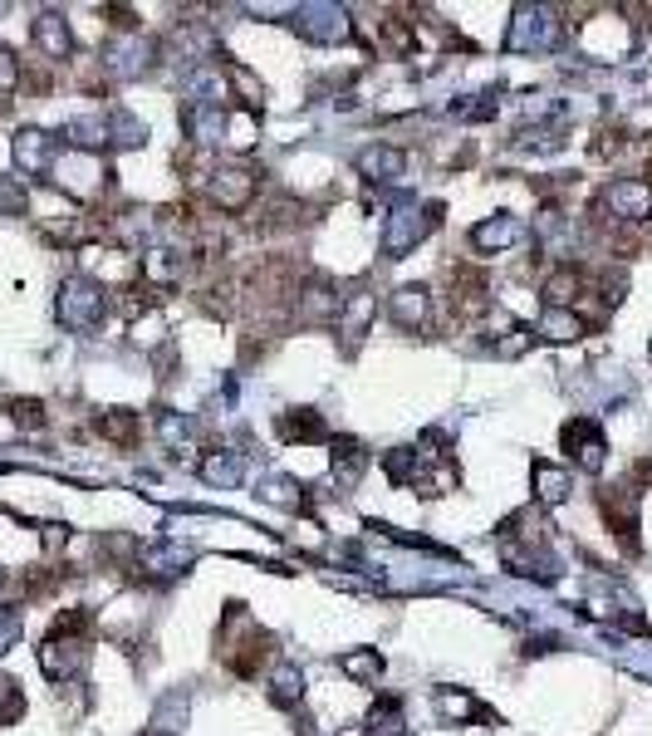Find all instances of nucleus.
Segmentation results:
<instances>
[{"mask_svg": "<svg viewBox=\"0 0 652 736\" xmlns=\"http://www.w3.org/2000/svg\"><path fill=\"white\" fill-rule=\"evenodd\" d=\"M383 653L377 649H349V653H339V673L343 677H353V683H363V687H373L377 677H383Z\"/></svg>", "mask_w": 652, "mask_h": 736, "instance_id": "c85d7f7f", "label": "nucleus"}, {"mask_svg": "<svg viewBox=\"0 0 652 736\" xmlns=\"http://www.w3.org/2000/svg\"><path fill=\"white\" fill-rule=\"evenodd\" d=\"M94 433L118 442V447H133L137 433H143V423H137V413H128V407H103V413L94 417Z\"/></svg>", "mask_w": 652, "mask_h": 736, "instance_id": "bb28decb", "label": "nucleus"}, {"mask_svg": "<svg viewBox=\"0 0 652 736\" xmlns=\"http://www.w3.org/2000/svg\"><path fill=\"white\" fill-rule=\"evenodd\" d=\"M579 294V276H575V266H565V270H555V276L545 280V304L549 310H569V300Z\"/></svg>", "mask_w": 652, "mask_h": 736, "instance_id": "ea45409f", "label": "nucleus"}, {"mask_svg": "<svg viewBox=\"0 0 652 736\" xmlns=\"http://www.w3.org/2000/svg\"><path fill=\"white\" fill-rule=\"evenodd\" d=\"M182 133L192 143L211 147V143H226V108H211V104H182Z\"/></svg>", "mask_w": 652, "mask_h": 736, "instance_id": "f3484780", "label": "nucleus"}, {"mask_svg": "<svg viewBox=\"0 0 652 736\" xmlns=\"http://www.w3.org/2000/svg\"><path fill=\"white\" fill-rule=\"evenodd\" d=\"M10 157H15V167L25 177H44L54 167V138L44 128H20L10 138Z\"/></svg>", "mask_w": 652, "mask_h": 736, "instance_id": "ddd939ff", "label": "nucleus"}, {"mask_svg": "<svg viewBox=\"0 0 652 736\" xmlns=\"http://www.w3.org/2000/svg\"><path fill=\"white\" fill-rule=\"evenodd\" d=\"M226 143H231L236 153L256 147L260 143V113L256 108H226Z\"/></svg>", "mask_w": 652, "mask_h": 736, "instance_id": "473e14b6", "label": "nucleus"}, {"mask_svg": "<svg viewBox=\"0 0 652 736\" xmlns=\"http://www.w3.org/2000/svg\"><path fill=\"white\" fill-rule=\"evenodd\" d=\"M369 736H407V712L397 697H377L373 712H369Z\"/></svg>", "mask_w": 652, "mask_h": 736, "instance_id": "2f4dec72", "label": "nucleus"}, {"mask_svg": "<svg viewBox=\"0 0 652 736\" xmlns=\"http://www.w3.org/2000/svg\"><path fill=\"white\" fill-rule=\"evenodd\" d=\"M387 314H393L397 330L422 334L427 320H432V290L427 286H397L393 294H387Z\"/></svg>", "mask_w": 652, "mask_h": 736, "instance_id": "9b49d317", "label": "nucleus"}, {"mask_svg": "<svg viewBox=\"0 0 652 736\" xmlns=\"http://www.w3.org/2000/svg\"><path fill=\"white\" fill-rule=\"evenodd\" d=\"M30 40L44 60H69V54H74V30H69L64 10H40V15L30 20Z\"/></svg>", "mask_w": 652, "mask_h": 736, "instance_id": "f8f14e48", "label": "nucleus"}, {"mask_svg": "<svg viewBox=\"0 0 652 736\" xmlns=\"http://www.w3.org/2000/svg\"><path fill=\"white\" fill-rule=\"evenodd\" d=\"M6 413H10V423L25 427V433H40L44 427V403L40 398H10Z\"/></svg>", "mask_w": 652, "mask_h": 736, "instance_id": "79ce46f5", "label": "nucleus"}, {"mask_svg": "<svg viewBox=\"0 0 652 736\" xmlns=\"http://www.w3.org/2000/svg\"><path fill=\"white\" fill-rule=\"evenodd\" d=\"M290 25L300 30L309 44H343V40H353V15L343 6H329V0L294 6L290 10Z\"/></svg>", "mask_w": 652, "mask_h": 736, "instance_id": "20e7f679", "label": "nucleus"}, {"mask_svg": "<svg viewBox=\"0 0 652 736\" xmlns=\"http://www.w3.org/2000/svg\"><path fill=\"white\" fill-rule=\"evenodd\" d=\"M54 320H60L69 334H94L99 324L108 320V290H103L94 276H64L60 294H54Z\"/></svg>", "mask_w": 652, "mask_h": 736, "instance_id": "f257e3e1", "label": "nucleus"}, {"mask_svg": "<svg viewBox=\"0 0 652 736\" xmlns=\"http://www.w3.org/2000/svg\"><path fill=\"white\" fill-rule=\"evenodd\" d=\"M201 481L206 486H221V491H236L240 481H246V457L240 452H226V447H216V452H206L201 457Z\"/></svg>", "mask_w": 652, "mask_h": 736, "instance_id": "aec40b11", "label": "nucleus"}, {"mask_svg": "<svg viewBox=\"0 0 652 736\" xmlns=\"http://www.w3.org/2000/svg\"><path fill=\"white\" fill-rule=\"evenodd\" d=\"M530 344H535V330H530V324H510L506 339H496V354H500V359H520Z\"/></svg>", "mask_w": 652, "mask_h": 736, "instance_id": "c03bdc74", "label": "nucleus"}, {"mask_svg": "<svg viewBox=\"0 0 652 736\" xmlns=\"http://www.w3.org/2000/svg\"><path fill=\"white\" fill-rule=\"evenodd\" d=\"M515 241H525V226L515 217H486V221L472 226V246H476V251H486V256L510 251Z\"/></svg>", "mask_w": 652, "mask_h": 736, "instance_id": "6ab92c4d", "label": "nucleus"}, {"mask_svg": "<svg viewBox=\"0 0 652 736\" xmlns=\"http://www.w3.org/2000/svg\"><path fill=\"white\" fill-rule=\"evenodd\" d=\"M377 320V294L373 290H353L349 300L339 304V330L349 339V349L363 344V334H369V324Z\"/></svg>", "mask_w": 652, "mask_h": 736, "instance_id": "dca6fc26", "label": "nucleus"}, {"mask_svg": "<svg viewBox=\"0 0 652 736\" xmlns=\"http://www.w3.org/2000/svg\"><path fill=\"white\" fill-rule=\"evenodd\" d=\"M437 211L442 207H417V201H397L383 221V251L387 260H403L417 241H427V231L437 226Z\"/></svg>", "mask_w": 652, "mask_h": 736, "instance_id": "7ed1b4c3", "label": "nucleus"}, {"mask_svg": "<svg viewBox=\"0 0 652 736\" xmlns=\"http://www.w3.org/2000/svg\"><path fill=\"white\" fill-rule=\"evenodd\" d=\"M565 35V20L549 6H515V20L506 30V54H549Z\"/></svg>", "mask_w": 652, "mask_h": 736, "instance_id": "f03ea898", "label": "nucleus"}, {"mask_svg": "<svg viewBox=\"0 0 652 736\" xmlns=\"http://www.w3.org/2000/svg\"><path fill=\"white\" fill-rule=\"evenodd\" d=\"M256 187H260L256 173H250V167H236V163L211 167V177H206V197L221 211H246L250 201H256Z\"/></svg>", "mask_w": 652, "mask_h": 736, "instance_id": "6e6552de", "label": "nucleus"}, {"mask_svg": "<svg viewBox=\"0 0 652 736\" xmlns=\"http://www.w3.org/2000/svg\"><path fill=\"white\" fill-rule=\"evenodd\" d=\"M559 442H565V457L575 462L579 471H603V462H609V437H603V427L593 423V417H569L565 427H559Z\"/></svg>", "mask_w": 652, "mask_h": 736, "instance_id": "39448f33", "label": "nucleus"}, {"mask_svg": "<svg viewBox=\"0 0 652 736\" xmlns=\"http://www.w3.org/2000/svg\"><path fill=\"white\" fill-rule=\"evenodd\" d=\"M339 294H329L324 286H314V290H304V300H300V320H324V314H334L339 320Z\"/></svg>", "mask_w": 652, "mask_h": 736, "instance_id": "a19ab883", "label": "nucleus"}, {"mask_svg": "<svg viewBox=\"0 0 652 736\" xmlns=\"http://www.w3.org/2000/svg\"><path fill=\"white\" fill-rule=\"evenodd\" d=\"M187 564H192V550H182V546H143L137 560H133V570L153 584H167V580H177Z\"/></svg>", "mask_w": 652, "mask_h": 736, "instance_id": "2eb2a0df", "label": "nucleus"}, {"mask_svg": "<svg viewBox=\"0 0 652 736\" xmlns=\"http://www.w3.org/2000/svg\"><path fill=\"white\" fill-rule=\"evenodd\" d=\"M270 702H275V707H284V712H294L304 702V673H300V663H275V673H270Z\"/></svg>", "mask_w": 652, "mask_h": 736, "instance_id": "a878e982", "label": "nucleus"}, {"mask_svg": "<svg viewBox=\"0 0 652 736\" xmlns=\"http://www.w3.org/2000/svg\"><path fill=\"white\" fill-rule=\"evenodd\" d=\"M496 89H486V94H466L456 99V104H446V113H452L456 123H480V118H496Z\"/></svg>", "mask_w": 652, "mask_h": 736, "instance_id": "4c0bfd02", "label": "nucleus"}, {"mask_svg": "<svg viewBox=\"0 0 652 736\" xmlns=\"http://www.w3.org/2000/svg\"><path fill=\"white\" fill-rule=\"evenodd\" d=\"M246 624H250L246 604H226V629H246ZM260 643H266V633H260V629H250V643H246V649L226 653L236 673H256V659H260V653H266V649H260Z\"/></svg>", "mask_w": 652, "mask_h": 736, "instance_id": "b1692460", "label": "nucleus"}, {"mask_svg": "<svg viewBox=\"0 0 652 736\" xmlns=\"http://www.w3.org/2000/svg\"><path fill=\"white\" fill-rule=\"evenodd\" d=\"M280 433L284 442H324L329 427L314 407H290V413H280Z\"/></svg>", "mask_w": 652, "mask_h": 736, "instance_id": "cd10ccee", "label": "nucleus"}, {"mask_svg": "<svg viewBox=\"0 0 652 736\" xmlns=\"http://www.w3.org/2000/svg\"><path fill=\"white\" fill-rule=\"evenodd\" d=\"M363 471H369V452H363V442L334 437V481H339V491H353V486L363 481Z\"/></svg>", "mask_w": 652, "mask_h": 736, "instance_id": "4be33fe9", "label": "nucleus"}, {"mask_svg": "<svg viewBox=\"0 0 652 736\" xmlns=\"http://www.w3.org/2000/svg\"><path fill=\"white\" fill-rule=\"evenodd\" d=\"M15 89H20V60L10 44H0V99L15 94Z\"/></svg>", "mask_w": 652, "mask_h": 736, "instance_id": "49530a36", "label": "nucleus"}, {"mask_svg": "<svg viewBox=\"0 0 652 736\" xmlns=\"http://www.w3.org/2000/svg\"><path fill=\"white\" fill-rule=\"evenodd\" d=\"M108 143L113 147H143L147 143V123L133 118L128 108H113L108 113Z\"/></svg>", "mask_w": 652, "mask_h": 736, "instance_id": "f704fd0d", "label": "nucleus"}, {"mask_svg": "<svg viewBox=\"0 0 652 736\" xmlns=\"http://www.w3.org/2000/svg\"><path fill=\"white\" fill-rule=\"evenodd\" d=\"M157 437H163L172 452H182V447L192 452V442H197V423H192L187 413H157Z\"/></svg>", "mask_w": 652, "mask_h": 736, "instance_id": "c9c22d12", "label": "nucleus"}, {"mask_svg": "<svg viewBox=\"0 0 652 736\" xmlns=\"http://www.w3.org/2000/svg\"><path fill=\"white\" fill-rule=\"evenodd\" d=\"M603 207H609L618 221H648L652 217V183H643V177H618V183L603 187Z\"/></svg>", "mask_w": 652, "mask_h": 736, "instance_id": "9d476101", "label": "nucleus"}, {"mask_svg": "<svg viewBox=\"0 0 652 736\" xmlns=\"http://www.w3.org/2000/svg\"><path fill=\"white\" fill-rule=\"evenodd\" d=\"M60 138H64L69 153H99V147H108V113H84V118H69Z\"/></svg>", "mask_w": 652, "mask_h": 736, "instance_id": "a211bd4d", "label": "nucleus"}, {"mask_svg": "<svg viewBox=\"0 0 652 736\" xmlns=\"http://www.w3.org/2000/svg\"><path fill=\"white\" fill-rule=\"evenodd\" d=\"M535 334H540L545 344H575V339H583V314H575V310H549V304H545Z\"/></svg>", "mask_w": 652, "mask_h": 736, "instance_id": "393cba45", "label": "nucleus"}, {"mask_svg": "<svg viewBox=\"0 0 652 736\" xmlns=\"http://www.w3.org/2000/svg\"><path fill=\"white\" fill-rule=\"evenodd\" d=\"M84 659H89V649H84V633H44V643H40V673L50 677V683H74L79 673H84Z\"/></svg>", "mask_w": 652, "mask_h": 736, "instance_id": "0eeeda50", "label": "nucleus"}, {"mask_svg": "<svg viewBox=\"0 0 652 736\" xmlns=\"http://www.w3.org/2000/svg\"><path fill=\"white\" fill-rule=\"evenodd\" d=\"M20 717H25V697H20V687L10 677H0V727H10Z\"/></svg>", "mask_w": 652, "mask_h": 736, "instance_id": "a18cd8bd", "label": "nucleus"}, {"mask_svg": "<svg viewBox=\"0 0 652 736\" xmlns=\"http://www.w3.org/2000/svg\"><path fill=\"white\" fill-rule=\"evenodd\" d=\"M187 693H167L163 702H157V712H153V732H163V736H177L182 727H187Z\"/></svg>", "mask_w": 652, "mask_h": 736, "instance_id": "e433bc0d", "label": "nucleus"}, {"mask_svg": "<svg viewBox=\"0 0 652 736\" xmlns=\"http://www.w3.org/2000/svg\"><path fill=\"white\" fill-rule=\"evenodd\" d=\"M437 712L446 722H490V712L480 707V702L466 693V687H437Z\"/></svg>", "mask_w": 652, "mask_h": 736, "instance_id": "c756f323", "label": "nucleus"}, {"mask_svg": "<svg viewBox=\"0 0 652 736\" xmlns=\"http://www.w3.org/2000/svg\"><path fill=\"white\" fill-rule=\"evenodd\" d=\"M54 173H60V187L69 197H89L99 187V177H108L99 167V153H69V147H64V157H54Z\"/></svg>", "mask_w": 652, "mask_h": 736, "instance_id": "4468645a", "label": "nucleus"}, {"mask_svg": "<svg viewBox=\"0 0 652 736\" xmlns=\"http://www.w3.org/2000/svg\"><path fill=\"white\" fill-rule=\"evenodd\" d=\"M530 486H535V501L549 506V511H555V506H565L569 491H575L569 471L555 467V462H535V467H530Z\"/></svg>", "mask_w": 652, "mask_h": 736, "instance_id": "412c9836", "label": "nucleus"}, {"mask_svg": "<svg viewBox=\"0 0 652 736\" xmlns=\"http://www.w3.org/2000/svg\"><path fill=\"white\" fill-rule=\"evenodd\" d=\"M20 633H25V609H20V604H0V659H6V653L20 643Z\"/></svg>", "mask_w": 652, "mask_h": 736, "instance_id": "37998d69", "label": "nucleus"}, {"mask_svg": "<svg viewBox=\"0 0 652 736\" xmlns=\"http://www.w3.org/2000/svg\"><path fill=\"white\" fill-rule=\"evenodd\" d=\"M64 540H69V530H64V526H44V546H50V550H60Z\"/></svg>", "mask_w": 652, "mask_h": 736, "instance_id": "de8ad7c7", "label": "nucleus"}, {"mask_svg": "<svg viewBox=\"0 0 652 736\" xmlns=\"http://www.w3.org/2000/svg\"><path fill=\"white\" fill-rule=\"evenodd\" d=\"M143 736H163V732H153V727H147V732H143Z\"/></svg>", "mask_w": 652, "mask_h": 736, "instance_id": "09e8293b", "label": "nucleus"}, {"mask_svg": "<svg viewBox=\"0 0 652 736\" xmlns=\"http://www.w3.org/2000/svg\"><path fill=\"white\" fill-rule=\"evenodd\" d=\"M143 280L147 286H177L182 280V256L167 246H147L143 251Z\"/></svg>", "mask_w": 652, "mask_h": 736, "instance_id": "7c9ffc66", "label": "nucleus"}, {"mask_svg": "<svg viewBox=\"0 0 652 736\" xmlns=\"http://www.w3.org/2000/svg\"><path fill=\"white\" fill-rule=\"evenodd\" d=\"M153 60H157V44L147 40V35H113L108 44H103V74L108 79H143L147 70H153Z\"/></svg>", "mask_w": 652, "mask_h": 736, "instance_id": "423d86ee", "label": "nucleus"}, {"mask_svg": "<svg viewBox=\"0 0 652 736\" xmlns=\"http://www.w3.org/2000/svg\"><path fill=\"white\" fill-rule=\"evenodd\" d=\"M0 589H6V574H0Z\"/></svg>", "mask_w": 652, "mask_h": 736, "instance_id": "8fccbe9b", "label": "nucleus"}, {"mask_svg": "<svg viewBox=\"0 0 652 736\" xmlns=\"http://www.w3.org/2000/svg\"><path fill=\"white\" fill-rule=\"evenodd\" d=\"M353 167H359L363 183L393 187V183H403V177H407V153H403V147H393V143H369L359 157H353Z\"/></svg>", "mask_w": 652, "mask_h": 736, "instance_id": "1a4fd4ad", "label": "nucleus"}, {"mask_svg": "<svg viewBox=\"0 0 652 736\" xmlns=\"http://www.w3.org/2000/svg\"><path fill=\"white\" fill-rule=\"evenodd\" d=\"M603 516H609V526H618V536L633 546V536H638V501H633V491L603 496Z\"/></svg>", "mask_w": 652, "mask_h": 736, "instance_id": "72a5a7b5", "label": "nucleus"}, {"mask_svg": "<svg viewBox=\"0 0 652 736\" xmlns=\"http://www.w3.org/2000/svg\"><path fill=\"white\" fill-rule=\"evenodd\" d=\"M260 496H266L270 506H284V511H304V506H309L304 486L290 481V477H270L266 486H260Z\"/></svg>", "mask_w": 652, "mask_h": 736, "instance_id": "58836bf2", "label": "nucleus"}, {"mask_svg": "<svg viewBox=\"0 0 652 736\" xmlns=\"http://www.w3.org/2000/svg\"><path fill=\"white\" fill-rule=\"evenodd\" d=\"M565 147V123H525L520 133L510 138V153H535V157H549Z\"/></svg>", "mask_w": 652, "mask_h": 736, "instance_id": "5701e85b", "label": "nucleus"}]
</instances>
